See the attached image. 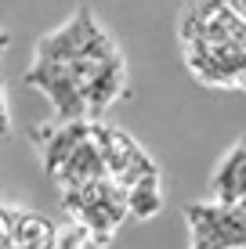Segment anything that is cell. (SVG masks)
Here are the masks:
<instances>
[{"label":"cell","instance_id":"7a4b0ae2","mask_svg":"<svg viewBox=\"0 0 246 249\" xmlns=\"http://www.w3.org/2000/svg\"><path fill=\"white\" fill-rule=\"evenodd\" d=\"M181 47L199 83L246 90V22L225 0H189L181 15Z\"/></svg>","mask_w":246,"mask_h":249},{"label":"cell","instance_id":"8992f818","mask_svg":"<svg viewBox=\"0 0 246 249\" xmlns=\"http://www.w3.org/2000/svg\"><path fill=\"white\" fill-rule=\"evenodd\" d=\"M58 231L51 220L33 217V213H11V246L15 249H51Z\"/></svg>","mask_w":246,"mask_h":249},{"label":"cell","instance_id":"6da1fadb","mask_svg":"<svg viewBox=\"0 0 246 249\" xmlns=\"http://www.w3.org/2000/svg\"><path fill=\"white\" fill-rule=\"evenodd\" d=\"M25 83L55 105V123H98V116L127 87V65L120 47L91 58H69V62L33 58Z\"/></svg>","mask_w":246,"mask_h":249},{"label":"cell","instance_id":"5b68a950","mask_svg":"<svg viewBox=\"0 0 246 249\" xmlns=\"http://www.w3.org/2000/svg\"><path fill=\"white\" fill-rule=\"evenodd\" d=\"M207 199L225 202V206H246V137H239L217 159L214 174H210V195Z\"/></svg>","mask_w":246,"mask_h":249},{"label":"cell","instance_id":"277c9868","mask_svg":"<svg viewBox=\"0 0 246 249\" xmlns=\"http://www.w3.org/2000/svg\"><path fill=\"white\" fill-rule=\"evenodd\" d=\"M189 249H246V206L189 202Z\"/></svg>","mask_w":246,"mask_h":249},{"label":"cell","instance_id":"3957f363","mask_svg":"<svg viewBox=\"0 0 246 249\" xmlns=\"http://www.w3.org/2000/svg\"><path fill=\"white\" fill-rule=\"evenodd\" d=\"M62 202H65V210L73 213V228H80L91 246L95 242L98 246L113 242V235L120 231V224L131 217L120 184L109 181V177L105 181H91V184L62 192Z\"/></svg>","mask_w":246,"mask_h":249}]
</instances>
